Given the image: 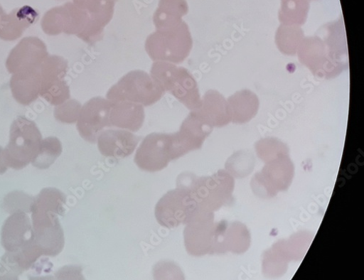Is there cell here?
I'll return each mask as SVG.
<instances>
[{
  "label": "cell",
  "instance_id": "6da1fadb",
  "mask_svg": "<svg viewBox=\"0 0 364 280\" xmlns=\"http://www.w3.org/2000/svg\"><path fill=\"white\" fill-rule=\"evenodd\" d=\"M325 27L323 40L318 36L303 39L297 53L301 64L314 75L331 78L348 67L345 28L339 22Z\"/></svg>",
  "mask_w": 364,
  "mask_h": 280
},
{
  "label": "cell",
  "instance_id": "7a4b0ae2",
  "mask_svg": "<svg viewBox=\"0 0 364 280\" xmlns=\"http://www.w3.org/2000/svg\"><path fill=\"white\" fill-rule=\"evenodd\" d=\"M192 48V36L185 21L176 26L157 29L145 42V50L151 60L174 65L185 61Z\"/></svg>",
  "mask_w": 364,
  "mask_h": 280
},
{
  "label": "cell",
  "instance_id": "3957f363",
  "mask_svg": "<svg viewBox=\"0 0 364 280\" xmlns=\"http://www.w3.org/2000/svg\"><path fill=\"white\" fill-rule=\"evenodd\" d=\"M150 76L166 92L191 111L202 106L198 84L186 68L165 61H156L151 66Z\"/></svg>",
  "mask_w": 364,
  "mask_h": 280
},
{
  "label": "cell",
  "instance_id": "277c9868",
  "mask_svg": "<svg viewBox=\"0 0 364 280\" xmlns=\"http://www.w3.org/2000/svg\"><path fill=\"white\" fill-rule=\"evenodd\" d=\"M42 141L37 124L25 117H18L12 124L9 143L4 149L8 167L21 170L32 163L40 152Z\"/></svg>",
  "mask_w": 364,
  "mask_h": 280
},
{
  "label": "cell",
  "instance_id": "5b68a950",
  "mask_svg": "<svg viewBox=\"0 0 364 280\" xmlns=\"http://www.w3.org/2000/svg\"><path fill=\"white\" fill-rule=\"evenodd\" d=\"M165 93L149 75L135 70L124 76L109 90L107 99L112 102H129L149 107L161 100Z\"/></svg>",
  "mask_w": 364,
  "mask_h": 280
},
{
  "label": "cell",
  "instance_id": "8992f818",
  "mask_svg": "<svg viewBox=\"0 0 364 280\" xmlns=\"http://www.w3.org/2000/svg\"><path fill=\"white\" fill-rule=\"evenodd\" d=\"M179 158L176 134L154 133L143 140L136 151L134 161L143 171L157 172Z\"/></svg>",
  "mask_w": 364,
  "mask_h": 280
},
{
  "label": "cell",
  "instance_id": "52a82bcc",
  "mask_svg": "<svg viewBox=\"0 0 364 280\" xmlns=\"http://www.w3.org/2000/svg\"><path fill=\"white\" fill-rule=\"evenodd\" d=\"M199 210L190 188L181 185L159 200L155 213L161 226L171 229L187 225Z\"/></svg>",
  "mask_w": 364,
  "mask_h": 280
},
{
  "label": "cell",
  "instance_id": "ba28073f",
  "mask_svg": "<svg viewBox=\"0 0 364 280\" xmlns=\"http://www.w3.org/2000/svg\"><path fill=\"white\" fill-rule=\"evenodd\" d=\"M68 69V61L60 56H48L43 63L40 95L53 105L63 104L70 98V87L65 80Z\"/></svg>",
  "mask_w": 364,
  "mask_h": 280
},
{
  "label": "cell",
  "instance_id": "9c48e42d",
  "mask_svg": "<svg viewBox=\"0 0 364 280\" xmlns=\"http://www.w3.org/2000/svg\"><path fill=\"white\" fill-rule=\"evenodd\" d=\"M112 105L113 102L108 99L95 97L82 107L77 128L84 140L95 144L104 129L111 127L109 113Z\"/></svg>",
  "mask_w": 364,
  "mask_h": 280
},
{
  "label": "cell",
  "instance_id": "30bf717a",
  "mask_svg": "<svg viewBox=\"0 0 364 280\" xmlns=\"http://www.w3.org/2000/svg\"><path fill=\"white\" fill-rule=\"evenodd\" d=\"M88 21L85 11L74 4L68 3L49 11L43 18L42 27L44 32L50 36L62 33L77 35L82 33Z\"/></svg>",
  "mask_w": 364,
  "mask_h": 280
},
{
  "label": "cell",
  "instance_id": "8fae6325",
  "mask_svg": "<svg viewBox=\"0 0 364 280\" xmlns=\"http://www.w3.org/2000/svg\"><path fill=\"white\" fill-rule=\"evenodd\" d=\"M66 196L55 188H46L35 198L32 208L34 232L57 227L58 215L65 212Z\"/></svg>",
  "mask_w": 364,
  "mask_h": 280
},
{
  "label": "cell",
  "instance_id": "7c38bea8",
  "mask_svg": "<svg viewBox=\"0 0 364 280\" xmlns=\"http://www.w3.org/2000/svg\"><path fill=\"white\" fill-rule=\"evenodd\" d=\"M115 3L116 0H81L74 4L88 16L85 28L77 37L87 43L100 41L105 27L112 18Z\"/></svg>",
  "mask_w": 364,
  "mask_h": 280
},
{
  "label": "cell",
  "instance_id": "4fadbf2b",
  "mask_svg": "<svg viewBox=\"0 0 364 280\" xmlns=\"http://www.w3.org/2000/svg\"><path fill=\"white\" fill-rule=\"evenodd\" d=\"M35 241L33 225L24 212H14L8 217L1 234L2 244L6 252L18 253Z\"/></svg>",
  "mask_w": 364,
  "mask_h": 280
},
{
  "label": "cell",
  "instance_id": "5bb4252c",
  "mask_svg": "<svg viewBox=\"0 0 364 280\" xmlns=\"http://www.w3.org/2000/svg\"><path fill=\"white\" fill-rule=\"evenodd\" d=\"M48 56L47 48L42 41L34 37L26 38L11 52L6 67L12 74L41 68Z\"/></svg>",
  "mask_w": 364,
  "mask_h": 280
},
{
  "label": "cell",
  "instance_id": "9a60e30c",
  "mask_svg": "<svg viewBox=\"0 0 364 280\" xmlns=\"http://www.w3.org/2000/svg\"><path fill=\"white\" fill-rule=\"evenodd\" d=\"M213 215L210 212L199 210L187 224L185 229V243L188 252L192 256L205 254L213 240L212 230Z\"/></svg>",
  "mask_w": 364,
  "mask_h": 280
},
{
  "label": "cell",
  "instance_id": "2e32d148",
  "mask_svg": "<svg viewBox=\"0 0 364 280\" xmlns=\"http://www.w3.org/2000/svg\"><path fill=\"white\" fill-rule=\"evenodd\" d=\"M140 139L129 131L111 129L102 131L97 142L105 157L122 159L133 154Z\"/></svg>",
  "mask_w": 364,
  "mask_h": 280
},
{
  "label": "cell",
  "instance_id": "e0dca14e",
  "mask_svg": "<svg viewBox=\"0 0 364 280\" xmlns=\"http://www.w3.org/2000/svg\"><path fill=\"white\" fill-rule=\"evenodd\" d=\"M210 126L197 110L192 111L176 133L178 146L183 156L187 153L200 149L205 138L211 133Z\"/></svg>",
  "mask_w": 364,
  "mask_h": 280
},
{
  "label": "cell",
  "instance_id": "ac0fdd59",
  "mask_svg": "<svg viewBox=\"0 0 364 280\" xmlns=\"http://www.w3.org/2000/svg\"><path fill=\"white\" fill-rule=\"evenodd\" d=\"M41 67L14 74L11 80V91L20 104L28 105L38 98L41 88Z\"/></svg>",
  "mask_w": 364,
  "mask_h": 280
},
{
  "label": "cell",
  "instance_id": "d6986e66",
  "mask_svg": "<svg viewBox=\"0 0 364 280\" xmlns=\"http://www.w3.org/2000/svg\"><path fill=\"white\" fill-rule=\"evenodd\" d=\"M144 106L139 104L122 102H113L109 113L111 127L137 132L144 121Z\"/></svg>",
  "mask_w": 364,
  "mask_h": 280
},
{
  "label": "cell",
  "instance_id": "ffe728a7",
  "mask_svg": "<svg viewBox=\"0 0 364 280\" xmlns=\"http://www.w3.org/2000/svg\"><path fill=\"white\" fill-rule=\"evenodd\" d=\"M197 111L212 127H223L231 121L228 102L216 90H210L205 92L202 106Z\"/></svg>",
  "mask_w": 364,
  "mask_h": 280
},
{
  "label": "cell",
  "instance_id": "44dd1931",
  "mask_svg": "<svg viewBox=\"0 0 364 280\" xmlns=\"http://www.w3.org/2000/svg\"><path fill=\"white\" fill-rule=\"evenodd\" d=\"M230 119L235 123H245L257 114L259 102L255 93L249 90L238 91L228 99Z\"/></svg>",
  "mask_w": 364,
  "mask_h": 280
},
{
  "label": "cell",
  "instance_id": "7402d4cb",
  "mask_svg": "<svg viewBox=\"0 0 364 280\" xmlns=\"http://www.w3.org/2000/svg\"><path fill=\"white\" fill-rule=\"evenodd\" d=\"M188 10L186 0H160L154 17V24L157 29L178 26Z\"/></svg>",
  "mask_w": 364,
  "mask_h": 280
},
{
  "label": "cell",
  "instance_id": "603a6c76",
  "mask_svg": "<svg viewBox=\"0 0 364 280\" xmlns=\"http://www.w3.org/2000/svg\"><path fill=\"white\" fill-rule=\"evenodd\" d=\"M38 14L33 8L24 6L7 15L0 38L14 41L20 38L24 30L37 21Z\"/></svg>",
  "mask_w": 364,
  "mask_h": 280
},
{
  "label": "cell",
  "instance_id": "cb8c5ba5",
  "mask_svg": "<svg viewBox=\"0 0 364 280\" xmlns=\"http://www.w3.org/2000/svg\"><path fill=\"white\" fill-rule=\"evenodd\" d=\"M311 0H282L279 20L283 24L301 26L306 21Z\"/></svg>",
  "mask_w": 364,
  "mask_h": 280
},
{
  "label": "cell",
  "instance_id": "d4e9b609",
  "mask_svg": "<svg viewBox=\"0 0 364 280\" xmlns=\"http://www.w3.org/2000/svg\"><path fill=\"white\" fill-rule=\"evenodd\" d=\"M303 33L299 26L282 24L277 34L279 49L286 55H295L303 41Z\"/></svg>",
  "mask_w": 364,
  "mask_h": 280
},
{
  "label": "cell",
  "instance_id": "484cf974",
  "mask_svg": "<svg viewBox=\"0 0 364 280\" xmlns=\"http://www.w3.org/2000/svg\"><path fill=\"white\" fill-rule=\"evenodd\" d=\"M63 152L62 143L55 137H48L42 141L39 154L33 161V166L38 169L49 168Z\"/></svg>",
  "mask_w": 364,
  "mask_h": 280
},
{
  "label": "cell",
  "instance_id": "4316f807",
  "mask_svg": "<svg viewBox=\"0 0 364 280\" xmlns=\"http://www.w3.org/2000/svg\"><path fill=\"white\" fill-rule=\"evenodd\" d=\"M81 104L76 100H69L58 105L55 109V117L57 120L68 124L75 123L81 110Z\"/></svg>",
  "mask_w": 364,
  "mask_h": 280
},
{
  "label": "cell",
  "instance_id": "83f0119b",
  "mask_svg": "<svg viewBox=\"0 0 364 280\" xmlns=\"http://www.w3.org/2000/svg\"><path fill=\"white\" fill-rule=\"evenodd\" d=\"M14 200L12 204H4L6 210L11 213L17 212H31L35 198H32L20 193H14L9 195Z\"/></svg>",
  "mask_w": 364,
  "mask_h": 280
},
{
  "label": "cell",
  "instance_id": "f1b7e54d",
  "mask_svg": "<svg viewBox=\"0 0 364 280\" xmlns=\"http://www.w3.org/2000/svg\"><path fill=\"white\" fill-rule=\"evenodd\" d=\"M8 171V166L4 158V149L0 146V176Z\"/></svg>",
  "mask_w": 364,
  "mask_h": 280
},
{
  "label": "cell",
  "instance_id": "f546056e",
  "mask_svg": "<svg viewBox=\"0 0 364 280\" xmlns=\"http://www.w3.org/2000/svg\"><path fill=\"white\" fill-rule=\"evenodd\" d=\"M6 16L7 15L4 13L2 7L0 6V35H1L3 32Z\"/></svg>",
  "mask_w": 364,
  "mask_h": 280
},
{
  "label": "cell",
  "instance_id": "4dcf8cb0",
  "mask_svg": "<svg viewBox=\"0 0 364 280\" xmlns=\"http://www.w3.org/2000/svg\"><path fill=\"white\" fill-rule=\"evenodd\" d=\"M80 1H81V0H73V4H77Z\"/></svg>",
  "mask_w": 364,
  "mask_h": 280
}]
</instances>
